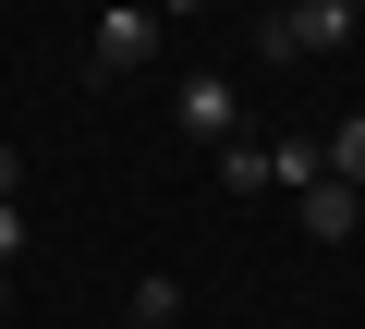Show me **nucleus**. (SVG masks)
<instances>
[{
    "label": "nucleus",
    "instance_id": "f257e3e1",
    "mask_svg": "<svg viewBox=\"0 0 365 329\" xmlns=\"http://www.w3.org/2000/svg\"><path fill=\"white\" fill-rule=\"evenodd\" d=\"M365 13H353V0H280V13H256V49L268 61H317V49H341Z\"/></svg>",
    "mask_w": 365,
    "mask_h": 329
},
{
    "label": "nucleus",
    "instance_id": "f03ea898",
    "mask_svg": "<svg viewBox=\"0 0 365 329\" xmlns=\"http://www.w3.org/2000/svg\"><path fill=\"white\" fill-rule=\"evenodd\" d=\"M98 74H146L158 61V0H98Z\"/></svg>",
    "mask_w": 365,
    "mask_h": 329
},
{
    "label": "nucleus",
    "instance_id": "7ed1b4c3",
    "mask_svg": "<svg viewBox=\"0 0 365 329\" xmlns=\"http://www.w3.org/2000/svg\"><path fill=\"white\" fill-rule=\"evenodd\" d=\"M170 122H182V146H232V134H244V98H232L220 74H182V86H170Z\"/></svg>",
    "mask_w": 365,
    "mask_h": 329
},
{
    "label": "nucleus",
    "instance_id": "20e7f679",
    "mask_svg": "<svg viewBox=\"0 0 365 329\" xmlns=\"http://www.w3.org/2000/svg\"><path fill=\"white\" fill-rule=\"evenodd\" d=\"M292 220H304V232H317V244H353V220H365V196H353V183H341V171H317V183H304V196H292Z\"/></svg>",
    "mask_w": 365,
    "mask_h": 329
},
{
    "label": "nucleus",
    "instance_id": "39448f33",
    "mask_svg": "<svg viewBox=\"0 0 365 329\" xmlns=\"http://www.w3.org/2000/svg\"><path fill=\"white\" fill-rule=\"evenodd\" d=\"M317 171H329V146H317V134H280V146H268V183H292V196H304Z\"/></svg>",
    "mask_w": 365,
    "mask_h": 329
},
{
    "label": "nucleus",
    "instance_id": "423d86ee",
    "mask_svg": "<svg viewBox=\"0 0 365 329\" xmlns=\"http://www.w3.org/2000/svg\"><path fill=\"white\" fill-rule=\"evenodd\" d=\"M170 317H182V280H170V268H146V280H134V317H122V329H170Z\"/></svg>",
    "mask_w": 365,
    "mask_h": 329
},
{
    "label": "nucleus",
    "instance_id": "0eeeda50",
    "mask_svg": "<svg viewBox=\"0 0 365 329\" xmlns=\"http://www.w3.org/2000/svg\"><path fill=\"white\" fill-rule=\"evenodd\" d=\"M329 171H341V183H353V196H365V110H353V122H341V134H329Z\"/></svg>",
    "mask_w": 365,
    "mask_h": 329
},
{
    "label": "nucleus",
    "instance_id": "6e6552de",
    "mask_svg": "<svg viewBox=\"0 0 365 329\" xmlns=\"http://www.w3.org/2000/svg\"><path fill=\"white\" fill-rule=\"evenodd\" d=\"M13 256H25V208H0V280H13Z\"/></svg>",
    "mask_w": 365,
    "mask_h": 329
},
{
    "label": "nucleus",
    "instance_id": "1a4fd4ad",
    "mask_svg": "<svg viewBox=\"0 0 365 329\" xmlns=\"http://www.w3.org/2000/svg\"><path fill=\"white\" fill-rule=\"evenodd\" d=\"M13 183H25V158H13V146H0V208H13Z\"/></svg>",
    "mask_w": 365,
    "mask_h": 329
},
{
    "label": "nucleus",
    "instance_id": "9d476101",
    "mask_svg": "<svg viewBox=\"0 0 365 329\" xmlns=\"http://www.w3.org/2000/svg\"><path fill=\"white\" fill-rule=\"evenodd\" d=\"M170 13H207V0H158V25H170Z\"/></svg>",
    "mask_w": 365,
    "mask_h": 329
},
{
    "label": "nucleus",
    "instance_id": "9b49d317",
    "mask_svg": "<svg viewBox=\"0 0 365 329\" xmlns=\"http://www.w3.org/2000/svg\"><path fill=\"white\" fill-rule=\"evenodd\" d=\"M0 317H13V280H0Z\"/></svg>",
    "mask_w": 365,
    "mask_h": 329
},
{
    "label": "nucleus",
    "instance_id": "f8f14e48",
    "mask_svg": "<svg viewBox=\"0 0 365 329\" xmlns=\"http://www.w3.org/2000/svg\"><path fill=\"white\" fill-rule=\"evenodd\" d=\"M353 13H365V0H353Z\"/></svg>",
    "mask_w": 365,
    "mask_h": 329
}]
</instances>
